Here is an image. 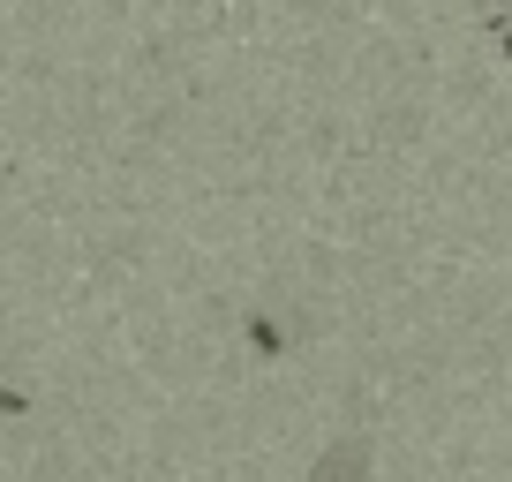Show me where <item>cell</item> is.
Wrapping results in <instances>:
<instances>
[{"label": "cell", "mask_w": 512, "mask_h": 482, "mask_svg": "<svg viewBox=\"0 0 512 482\" xmlns=\"http://www.w3.org/2000/svg\"><path fill=\"white\" fill-rule=\"evenodd\" d=\"M369 460H377V445H369V430H347V437H332V445L317 452V467H309V482H369Z\"/></svg>", "instance_id": "1"}, {"label": "cell", "mask_w": 512, "mask_h": 482, "mask_svg": "<svg viewBox=\"0 0 512 482\" xmlns=\"http://www.w3.org/2000/svg\"><path fill=\"white\" fill-rule=\"evenodd\" d=\"M249 347L256 354H287L294 347V324H279L272 309H256V317H249Z\"/></svg>", "instance_id": "2"}, {"label": "cell", "mask_w": 512, "mask_h": 482, "mask_svg": "<svg viewBox=\"0 0 512 482\" xmlns=\"http://www.w3.org/2000/svg\"><path fill=\"white\" fill-rule=\"evenodd\" d=\"M0 415H31V392H0Z\"/></svg>", "instance_id": "3"}, {"label": "cell", "mask_w": 512, "mask_h": 482, "mask_svg": "<svg viewBox=\"0 0 512 482\" xmlns=\"http://www.w3.org/2000/svg\"><path fill=\"white\" fill-rule=\"evenodd\" d=\"M490 31H497V46H505V61H512V16H490Z\"/></svg>", "instance_id": "4"}]
</instances>
